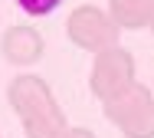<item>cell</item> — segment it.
<instances>
[{
	"instance_id": "6da1fadb",
	"label": "cell",
	"mask_w": 154,
	"mask_h": 138,
	"mask_svg": "<svg viewBox=\"0 0 154 138\" xmlns=\"http://www.w3.org/2000/svg\"><path fill=\"white\" fill-rule=\"evenodd\" d=\"M7 99L13 105V112L20 115V125L26 138H62L69 122L62 115L59 102L53 96V89L46 86V79L23 72L13 76V82L7 86Z\"/></svg>"
},
{
	"instance_id": "7a4b0ae2",
	"label": "cell",
	"mask_w": 154,
	"mask_h": 138,
	"mask_svg": "<svg viewBox=\"0 0 154 138\" xmlns=\"http://www.w3.org/2000/svg\"><path fill=\"white\" fill-rule=\"evenodd\" d=\"M102 105H105V118L125 138H154V92L148 86L134 82L131 89Z\"/></svg>"
},
{
	"instance_id": "3957f363",
	"label": "cell",
	"mask_w": 154,
	"mask_h": 138,
	"mask_svg": "<svg viewBox=\"0 0 154 138\" xmlns=\"http://www.w3.org/2000/svg\"><path fill=\"white\" fill-rule=\"evenodd\" d=\"M118 33H122V27L115 23V17L92 3L75 7L66 20V36L85 53H102V49L118 46Z\"/></svg>"
},
{
	"instance_id": "277c9868",
	"label": "cell",
	"mask_w": 154,
	"mask_h": 138,
	"mask_svg": "<svg viewBox=\"0 0 154 138\" xmlns=\"http://www.w3.org/2000/svg\"><path fill=\"white\" fill-rule=\"evenodd\" d=\"M134 82H138L134 79V59L125 46H112V49L95 53L92 72H89V89L98 102H108V99L122 96Z\"/></svg>"
},
{
	"instance_id": "5b68a950",
	"label": "cell",
	"mask_w": 154,
	"mask_h": 138,
	"mask_svg": "<svg viewBox=\"0 0 154 138\" xmlns=\"http://www.w3.org/2000/svg\"><path fill=\"white\" fill-rule=\"evenodd\" d=\"M0 53L13 66H33L43 56V36L33 27H10L0 39Z\"/></svg>"
},
{
	"instance_id": "8992f818",
	"label": "cell",
	"mask_w": 154,
	"mask_h": 138,
	"mask_svg": "<svg viewBox=\"0 0 154 138\" xmlns=\"http://www.w3.org/2000/svg\"><path fill=\"white\" fill-rule=\"evenodd\" d=\"M108 13L122 30H141L154 17V0H108Z\"/></svg>"
},
{
	"instance_id": "52a82bcc",
	"label": "cell",
	"mask_w": 154,
	"mask_h": 138,
	"mask_svg": "<svg viewBox=\"0 0 154 138\" xmlns=\"http://www.w3.org/2000/svg\"><path fill=\"white\" fill-rule=\"evenodd\" d=\"M62 0H17V7L26 13V17H49Z\"/></svg>"
},
{
	"instance_id": "ba28073f",
	"label": "cell",
	"mask_w": 154,
	"mask_h": 138,
	"mask_svg": "<svg viewBox=\"0 0 154 138\" xmlns=\"http://www.w3.org/2000/svg\"><path fill=\"white\" fill-rule=\"evenodd\" d=\"M62 138H95L89 128H66V135Z\"/></svg>"
},
{
	"instance_id": "9c48e42d",
	"label": "cell",
	"mask_w": 154,
	"mask_h": 138,
	"mask_svg": "<svg viewBox=\"0 0 154 138\" xmlns=\"http://www.w3.org/2000/svg\"><path fill=\"white\" fill-rule=\"evenodd\" d=\"M148 30H151V33H154V17H151V23H148Z\"/></svg>"
}]
</instances>
